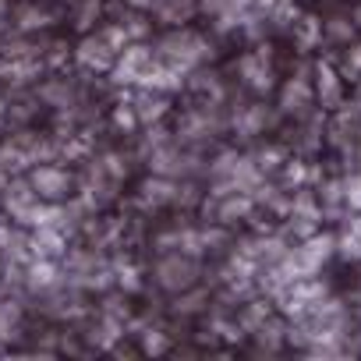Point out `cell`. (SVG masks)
Segmentation results:
<instances>
[{
	"mask_svg": "<svg viewBox=\"0 0 361 361\" xmlns=\"http://www.w3.org/2000/svg\"><path fill=\"white\" fill-rule=\"evenodd\" d=\"M269 315H273V305L262 301V298H252V301H245V308H241V315H238V326H241L245 333H252V329H259Z\"/></svg>",
	"mask_w": 361,
	"mask_h": 361,
	"instance_id": "obj_23",
	"label": "cell"
},
{
	"mask_svg": "<svg viewBox=\"0 0 361 361\" xmlns=\"http://www.w3.org/2000/svg\"><path fill=\"white\" fill-rule=\"evenodd\" d=\"M128 103L135 106V114H138L142 128H145V124H156V121H163V117L170 114V96H166V92H156V89L131 85V96H128Z\"/></svg>",
	"mask_w": 361,
	"mask_h": 361,
	"instance_id": "obj_13",
	"label": "cell"
},
{
	"mask_svg": "<svg viewBox=\"0 0 361 361\" xmlns=\"http://www.w3.org/2000/svg\"><path fill=\"white\" fill-rule=\"evenodd\" d=\"M4 195H0V202H4V209H8V216H11V224H18V227H36L39 224V213H43V199H39V192L29 185V177H18V180H8L4 188H0Z\"/></svg>",
	"mask_w": 361,
	"mask_h": 361,
	"instance_id": "obj_3",
	"label": "cell"
},
{
	"mask_svg": "<svg viewBox=\"0 0 361 361\" xmlns=\"http://www.w3.org/2000/svg\"><path fill=\"white\" fill-rule=\"evenodd\" d=\"M117 47L103 36V32H89V36H82V43L75 47V61L85 68V71H110L114 68V61H117Z\"/></svg>",
	"mask_w": 361,
	"mask_h": 361,
	"instance_id": "obj_9",
	"label": "cell"
},
{
	"mask_svg": "<svg viewBox=\"0 0 361 361\" xmlns=\"http://www.w3.org/2000/svg\"><path fill=\"white\" fill-rule=\"evenodd\" d=\"M152 15H156V25L180 29V25H188L199 15V4H195V0H159V8Z\"/></svg>",
	"mask_w": 361,
	"mask_h": 361,
	"instance_id": "obj_16",
	"label": "cell"
},
{
	"mask_svg": "<svg viewBox=\"0 0 361 361\" xmlns=\"http://www.w3.org/2000/svg\"><path fill=\"white\" fill-rule=\"evenodd\" d=\"M290 32H294L298 50H301V54H308V50H315V47L322 43V18L305 15V18H298V22L290 25Z\"/></svg>",
	"mask_w": 361,
	"mask_h": 361,
	"instance_id": "obj_20",
	"label": "cell"
},
{
	"mask_svg": "<svg viewBox=\"0 0 361 361\" xmlns=\"http://www.w3.org/2000/svg\"><path fill=\"white\" fill-rule=\"evenodd\" d=\"M11 238H15V227H11V220H0V252H4V248L11 245Z\"/></svg>",
	"mask_w": 361,
	"mask_h": 361,
	"instance_id": "obj_34",
	"label": "cell"
},
{
	"mask_svg": "<svg viewBox=\"0 0 361 361\" xmlns=\"http://www.w3.org/2000/svg\"><path fill=\"white\" fill-rule=\"evenodd\" d=\"M29 185L39 192L43 202H68V199L75 195V188H78V180H75L71 170H64V166L43 159V163H36V166L29 170Z\"/></svg>",
	"mask_w": 361,
	"mask_h": 361,
	"instance_id": "obj_5",
	"label": "cell"
},
{
	"mask_svg": "<svg viewBox=\"0 0 361 361\" xmlns=\"http://www.w3.org/2000/svg\"><path fill=\"white\" fill-rule=\"evenodd\" d=\"M29 252H32V259H61V255H68V238L57 227H32Z\"/></svg>",
	"mask_w": 361,
	"mask_h": 361,
	"instance_id": "obj_15",
	"label": "cell"
},
{
	"mask_svg": "<svg viewBox=\"0 0 361 361\" xmlns=\"http://www.w3.org/2000/svg\"><path fill=\"white\" fill-rule=\"evenodd\" d=\"M110 121H114V128H117L121 135H135V131L142 128V121H138V114H135V106H131L128 99H121V103L114 106Z\"/></svg>",
	"mask_w": 361,
	"mask_h": 361,
	"instance_id": "obj_29",
	"label": "cell"
},
{
	"mask_svg": "<svg viewBox=\"0 0 361 361\" xmlns=\"http://www.w3.org/2000/svg\"><path fill=\"white\" fill-rule=\"evenodd\" d=\"M199 276H202L199 255H188V252H159V259L152 266V280L166 294H180L188 287H199Z\"/></svg>",
	"mask_w": 361,
	"mask_h": 361,
	"instance_id": "obj_2",
	"label": "cell"
},
{
	"mask_svg": "<svg viewBox=\"0 0 361 361\" xmlns=\"http://www.w3.org/2000/svg\"><path fill=\"white\" fill-rule=\"evenodd\" d=\"M280 180L287 188H312V185H319L322 180V173H319V166H312L308 159H283V166H280Z\"/></svg>",
	"mask_w": 361,
	"mask_h": 361,
	"instance_id": "obj_18",
	"label": "cell"
},
{
	"mask_svg": "<svg viewBox=\"0 0 361 361\" xmlns=\"http://www.w3.org/2000/svg\"><path fill=\"white\" fill-rule=\"evenodd\" d=\"M114 283H117L124 294H135V290H142V273H138L131 262H117V266H114Z\"/></svg>",
	"mask_w": 361,
	"mask_h": 361,
	"instance_id": "obj_30",
	"label": "cell"
},
{
	"mask_svg": "<svg viewBox=\"0 0 361 361\" xmlns=\"http://www.w3.org/2000/svg\"><path fill=\"white\" fill-rule=\"evenodd\" d=\"M298 245H301V248L319 262V266H322V262H329V259L336 255V234H333V231H326V234H319V231H315L312 238H305V241H298Z\"/></svg>",
	"mask_w": 361,
	"mask_h": 361,
	"instance_id": "obj_22",
	"label": "cell"
},
{
	"mask_svg": "<svg viewBox=\"0 0 361 361\" xmlns=\"http://www.w3.org/2000/svg\"><path fill=\"white\" fill-rule=\"evenodd\" d=\"M152 50H156V57H159L163 64H170V68L180 71V75H188V71H195V68H206V61L213 57V43H209L202 32H195L192 25L170 29L166 36L156 39Z\"/></svg>",
	"mask_w": 361,
	"mask_h": 361,
	"instance_id": "obj_1",
	"label": "cell"
},
{
	"mask_svg": "<svg viewBox=\"0 0 361 361\" xmlns=\"http://www.w3.org/2000/svg\"><path fill=\"white\" fill-rule=\"evenodd\" d=\"M336 71L343 82H357L361 78V43H347L336 57Z\"/></svg>",
	"mask_w": 361,
	"mask_h": 361,
	"instance_id": "obj_26",
	"label": "cell"
},
{
	"mask_svg": "<svg viewBox=\"0 0 361 361\" xmlns=\"http://www.w3.org/2000/svg\"><path fill=\"white\" fill-rule=\"evenodd\" d=\"M312 106H315L312 78L290 75L283 82V89H280V114H287V117H312Z\"/></svg>",
	"mask_w": 361,
	"mask_h": 361,
	"instance_id": "obj_10",
	"label": "cell"
},
{
	"mask_svg": "<svg viewBox=\"0 0 361 361\" xmlns=\"http://www.w3.org/2000/svg\"><path fill=\"white\" fill-rule=\"evenodd\" d=\"M238 75H241V85L252 89L255 96H266L273 89V47L269 43H255L248 54L238 57Z\"/></svg>",
	"mask_w": 361,
	"mask_h": 361,
	"instance_id": "obj_6",
	"label": "cell"
},
{
	"mask_svg": "<svg viewBox=\"0 0 361 361\" xmlns=\"http://www.w3.org/2000/svg\"><path fill=\"white\" fill-rule=\"evenodd\" d=\"M350 22H354V29H357V32H361V4H357V8H354V15H350Z\"/></svg>",
	"mask_w": 361,
	"mask_h": 361,
	"instance_id": "obj_35",
	"label": "cell"
},
{
	"mask_svg": "<svg viewBox=\"0 0 361 361\" xmlns=\"http://www.w3.org/2000/svg\"><path fill=\"white\" fill-rule=\"evenodd\" d=\"M220 103H199V106H188L185 114L177 117V142L185 145H199V142H209L224 131V121L216 114Z\"/></svg>",
	"mask_w": 361,
	"mask_h": 361,
	"instance_id": "obj_4",
	"label": "cell"
},
{
	"mask_svg": "<svg viewBox=\"0 0 361 361\" xmlns=\"http://www.w3.org/2000/svg\"><path fill=\"white\" fill-rule=\"evenodd\" d=\"M138 350L149 354V357H163V354L170 350V336H166L159 326H145V329L138 333Z\"/></svg>",
	"mask_w": 361,
	"mask_h": 361,
	"instance_id": "obj_25",
	"label": "cell"
},
{
	"mask_svg": "<svg viewBox=\"0 0 361 361\" xmlns=\"http://www.w3.org/2000/svg\"><path fill=\"white\" fill-rule=\"evenodd\" d=\"M47 25H54V15L47 8H39V4H18L15 8V32L32 36V32H39Z\"/></svg>",
	"mask_w": 361,
	"mask_h": 361,
	"instance_id": "obj_19",
	"label": "cell"
},
{
	"mask_svg": "<svg viewBox=\"0 0 361 361\" xmlns=\"http://www.w3.org/2000/svg\"><path fill=\"white\" fill-rule=\"evenodd\" d=\"M4 32H8V25H4V18H0V39H4Z\"/></svg>",
	"mask_w": 361,
	"mask_h": 361,
	"instance_id": "obj_38",
	"label": "cell"
},
{
	"mask_svg": "<svg viewBox=\"0 0 361 361\" xmlns=\"http://www.w3.org/2000/svg\"><path fill=\"white\" fill-rule=\"evenodd\" d=\"M273 124V114L266 103H248L241 106L234 117H231V128L241 135V138H255V135H266V128Z\"/></svg>",
	"mask_w": 361,
	"mask_h": 361,
	"instance_id": "obj_14",
	"label": "cell"
},
{
	"mask_svg": "<svg viewBox=\"0 0 361 361\" xmlns=\"http://www.w3.org/2000/svg\"><path fill=\"white\" fill-rule=\"evenodd\" d=\"M206 305H209V294H206V290H195V287H188V290H180V294H177V301H173V312H177V315H199Z\"/></svg>",
	"mask_w": 361,
	"mask_h": 361,
	"instance_id": "obj_27",
	"label": "cell"
},
{
	"mask_svg": "<svg viewBox=\"0 0 361 361\" xmlns=\"http://www.w3.org/2000/svg\"><path fill=\"white\" fill-rule=\"evenodd\" d=\"M252 159H255V166H259L262 173H273V170H280V166H283L287 149H280V145H266V149H259Z\"/></svg>",
	"mask_w": 361,
	"mask_h": 361,
	"instance_id": "obj_32",
	"label": "cell"
},
{
	"mask_svg": "<svg viewBox=\"0 0 361 361\" xmlns=\"http://www.w3.org/2000/svg\"><path fill=\"white\" fill-rule=\"evenodd\" d=\"M312 89H315V103H319L322 110H336V106L343 103V78H340V71H336L333 64H326V61L315 64V71H312Z\"/></svg>",
	"mask_w": 361,
	"mask_h": 361,
	"instance_id": "obj_11",
	"label": "cell"
},
{
	"mask_svg": "<svg viewBox=\"0 0 361 361\" xmlns=\"http://www.w3.org/2000/svg\"><path fill=\"white\" fill-rule=\"evenodd\" d=\"M152 47L149 43H128L121 54H117V61H114V68H110V78L117 82V85H124V89H131V85H138V75L152 64Z\"/></svg>",
	"mask_w": 361,
	"mask_h": 361,
	"instance_id": "obj_8",
	"label": "cell"
},
{
	"mask_svg": "<svg viewBox=\"0 0 361 361\" xmlns=\"http://www.w3.org/2000/svg\"><path fill=\"white\" fill-rule=\"evenodd\" d=\"M145 163H149L152 173H163V177H173V180L192 177V173L199 170V156H195L192 149H185V142L177 145V138H173L170 145H163L159 152H152Z\"/></svg>",
	"mask_w": 361,
	"mask_h": 361,
	"instance_id": "obj_7",
	"label": "cell"
},
{
	"mask_svg": "<svg viewBox=\"0 0 361 361\" xmlns=\"http://www.w3.org/2000/svg\"><path fill=\"white\" fill-rule=\"evenodd\" d=\"M177 192H180V180L173 177H163V173H152L142 180L138 188V202L145 209H163V206H177Z\"/></svg>",
	"mask_w": 361,
	"mask_h": 361,
	"instance_id": "obj_12",
	"label": "cell"
},
{
	"mask_svg": "<svg viewBox=\"0 0 361 361\" xmlns=\"http://www.w3.org/2000/svg\"><path fill=\"white\" fill-rule=\"evenodd\" d=\"M121 25H124V32H128V39L131 43H145L149 36H152V22L145 18V11H121V18H117Z\"/></svg>",
	"mask_w": 361,
	"mask_h": 361,
	"instance_id": "obj_24",
	"label": "cell"
},
{
	"mask_svg": "<svg viewBox=\"0 0 361 361\" xmlns=\"http://www.w3.org/2000/svg\"><path fill=\"white\" fill-rule=\"evenodd\" d=\"M8 15V0H0V18H4Z\"/></svg>",
	"mask_w": 361,
	"mask_h": 361,
	"instance_id": "obj_37",
	"label": "cell"
},
{
	"mask_svg": "<svg viewBox=\"0 0 361 361\" xmlns=\"http://www.w3.org/2000/svg\"><path fill=\"white\" fill-rule=\"evenodd\" d=\"M128 8H135V11H145V15H152L156 8H159V0H124Z\"/></svg>",
	"mask_w": 361,
	"mask_h": 361,
	"instance_id": "obj_33",
	"label": "cell"
},
{
	"mask_svg": "<svg viewBox=\"0 0 361 361\" xmlns=\"http://www.w3.org/2000/svg\"><path fill=\"white\" fill-rule=\"evenodd\" d=\"M322 36L333 39V43H340V47H347V43H354L357 29H354L350 18H326V22H322Z\"/></svg>",
	"mask_w": 361,
	"mask_h": 361,
	"instance_id": "obj_28",
	"label": "cell"
},
{
	"mask_svg": "<svg viewBox=\"0 0 361 361\" xmlns=\"http://www.w3.org/2000/svg\"><path fill=\"white\" fill-rule=\"evenodd\" d=\"M0 110H4V99H0Z\"/></svg>",
	"mask_w": 361,
	"mask_h": 361,
	"instance_id": "obj_39",
	"label": "cell"
},
{
	"mask_svg": "<svg viewBox=\"0 0 361 361\" xmlns=\"http://www.w3.org/2000/svg\"><path fill=\"white\" fill-rule=\"evenodd\" d=\"M121 336H124V322L103 312L99 322H96V329H92V343H96L99 350H117V340H121Z\"/></svg>",
	"mask_w": 361,
	"mask_h": 361,
	"instance_id": "obj_21",
	"label": "cell"
},
{
	"mask_svg": "<svg viewBox=\"0 0 361 361\" xmlns=\"http://www.w3.org/2000/svg\"><path fill=\"white\" fill-rule=\"evenodd\" d=\"M343 185V202L350 213H361V170H350L347 177H340Z\"/></svg>",
	"mask_w": 361,
	"mask_h": 361,
	"instance_id": "obj_31",
	"label": "cell"
},
{
	"mask_svg": "<svg viewBox=\"0 0 361 361\" xmlns=\"http://www.w3.org/2000/svg\"><path fill=\"white\" fill-rule=\"evenodd\" d=\"M25 283L32 287V290H57L61 287V269H57V262L54 259H29V266H25Z\"/></svg>",
	"mask_w": 361,
	"mask_h": 361,
	"instance_id": "obj_17",
	"label": "cell"
},
{
	"mask_svg": "<svg viewBox=\"0 0 361 361\" xmlns=\"http://www.w3.org/2000/svg\"><path fill=\"white\" fill-rule=\"evenodd\" d=\"M354 99H357V103H361V78H357V82H354Z\"/></svg>",
	"mask_w": 361,
	"mask_h": 361,
	"instance_id": "obj_36",
	"label": "cell"
}]
</instances>
